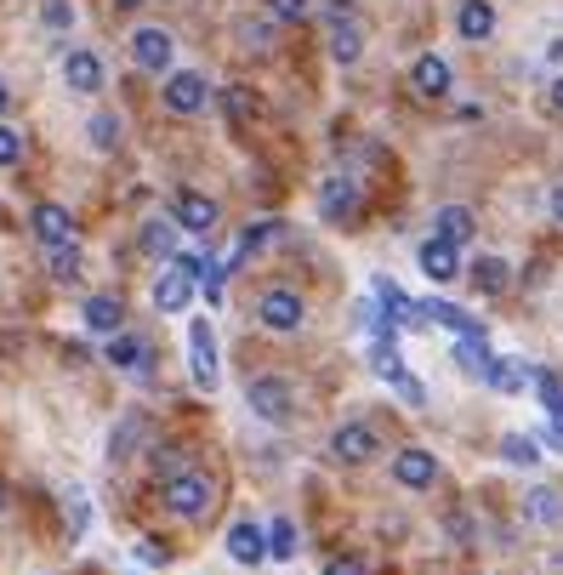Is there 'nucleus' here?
Listing matches in <instances>:
<instances>
[{"mask_svg":"<svg viewBox=\"0 0 563 575\" xmlns=\"http://www.w3.org/2000/svg\"><path fill=\"white\" fill-rule=\"evenodd\" d=\"M86 137H91L97 155H114V148H120V114H91Z\"/></svg>","mask_w":563,"mask_h":575,"instance_id":"30","label":"nucleus"},{"mask_svg":"<svg viewBox=\"0 0 563 575\" xmlns=\"http://www.w3.org/2000/svg\"><path fill=\"white\" fill-rule=\"evenodd\" d=\"M109 365L125 370V377H148V365H154L148 337H137V331H114V337H109Z\"/></svg>","mask_w":563,"mask_h":575,"instance_id":"7","label":"nucleus"},{"mask_svg":"<svg viewBox=\"0 0 563 575\" xmlns=\"http://www.w3.org/2000/svg\"><path fill=\"white\" fill-rule=\"evenodd\" d=\"M552 217H558V222H563V183H558V188H552Z\"/></svg>","mask_w":563,"mask_h":575,"instance_id":"46","label":"nucleus"},{"mask_svg":"<svg viewBox=\"0 0 563 575\" xmlns=\"http://www.w3.org/2000/svg\"><path fill=\"white\" fill-rule=\"evenodd\" d=\"M268 12L285 17V23H296V17H307V0H268Z\"/></svg>","mask_w":563,"mask_h":575,"instance_id":"39","label":"nucleus"},{"mask_svg":"<svg viewBox=\"0 0 563 575\" xmlns=\"http://www.w3.org/2000/svg\"><path fill=\"white\" fill-rule=\"evenodd\" d=\"M552 103L563 109V74H558V81H552Z\"/></svg>","mask_w":563,"mask_h":575,"instance_id":"47","label":"nucleus"},{"mask_svg":"<svg viewBox=\"0 0 563 575\" xmlns=\"http://www.w3.org/2000/svg\"><path fill=\"white\" fill-rule=\"evenodd\" d=\"M279 240H285V222H250V229H245V257H256V252H268V245H279Z\"/></svg>","mask_w":563,"mask_h":575,"instance_id":"32","label":"nucleus"},{"mask_svg":"<svg viewBox=\"0 0 563 575\" xmlns=\"http://www.w3.org/2000/svg\"><path fill=\"white\" fill-rule=\"evenodd\" d=\"M393 388H399V399H409V405H421V399H427V388L409 377V370H404V377H393Z\"/></svg>","mask_w":563,"mask_h":575,"instance_id":"40","label":"nucleus"},{"mask_svg":"<svg viewBox=\"0 0 563 575\" xmlns=\"http://www.w3.org/2000/svg\"><path fill=\"white\" fill-rule=\"evenodd\" d=\"M7 103H12V91H7V81H0V114H7Z\"/></svg>","mask_w":563,"mask_h":575,"instance_id":"48","label":"nucleus"},{"mask_svg":"<svg viewBox=\"0 0 563 575\" xmlns=\"http://www.w3.org/2000/svg\"><path fill=\"white\" fill-rule=\"evenodd\" d=\"M166 109L171 114H199L205 103H211V86H205V74H194V69H183V74H171L166 81Z\"/></svg>","mask_w":563,"mask_h":575,"instance_id":"6","label":"nucleus"},{"mask_svg":"<svg viewBox=\"0 0 563 575\" xmlns=\"http://www.w3.org/2000/svg\"><path fill=\"white\" fill-rule=\"evenodd\" d=\"M432 234L450 240V245H467L473 240V211L467 206H444L439 217H432Z\"/></svg>","mask_w":563,"mask_h":575,"instance_id":"23","label":"nucleus"},{"mask_svg":"<svg viewBox=\"0 0 563 575\" xmlns=\"http://www.w3.org/2000/svg\"><path fill=\"white\" fill-rule=\"evenodd\" d=\"M160 502L176 518H205V513H211V502H217V485L205 479L199 467H188V473H176V479L160 485Z\"/></svg>","mask_w":563,"mask_h":575,"instance_id":"1","label":"nucleus"},{"mask_svg":"<svg viewBox=\"0 0 563 575\" xmlns=\"http://www.w3.org/2000/svg\"><path fill=\"white\" fill-rule=\"evenodd\" d=\"M455 35L461 40H490L495 35V7H490V0H461V12H455Z\"/></svg>","mask_w":563,"mask_h":575,"instance_id":"15","label":"nucleus"},{"mask_svg":"<svg viewBox=\"0 0 563 575\" xmlns=\"http://www.w3.org/2000/svg\"><path fill=\"white\" fill-rule=\"evenodd\" d=\"M268 559H296V524L291 518L268 524Z\"/></svg>","mask_w":563,"mask_h":575,"instance_id":"33","label":"nucleus"},{"mask_svg":"<svg viewBox=\"0 0 563 575\" xmlns=\"http://www.w3.org/2000/svg\"><path fill=\"white\" fill-rule=\"evenodd\" d=\"M547 63H558V69H563V35H558V40H547Z\"/></svg>","mask_w":563,"mask_h":575,"instance_id":"45","label":"nucleus"},{"mask_svg":"<svg viewBox=\"0 0 563 575\" xmlns=\"http://www.w3.org/2000/svg\"><path fill=\"white\" fill-rule=\"evenodd\" d=\"M81 319H86V331H91V337H114V331H120V319H125V308H120V296H86Z\"/></svg>","mask_w":563,"mask_h":575,"instance_id":"19","label":"nucleus"},{"mask_svg":"<svg viewBox=\"0 0 563 575\" xmlns=\"http://www.w3.org/2000/svg\"><path fill=\"white\" fill-rule=\"evenodd\" d=\"M171 217L183 222L188 234H211V229H217V199H205V194L183 188V194L171 199Z\"/></svg>","mask_w":563,"mask_h":575,"instance_id":"10","label":"nucleus"},{"mask_svg":"<svg viewBox=\"0 0 563 575\" xmlns=\"http://www.w3.org/2000/svg\"><path fill=\"white\" fill-rule=\"evenodd\" d=\"M490 342H484V331L478 337H455V365L461 370H473V377H484V370H490Z\"/></svg>","mask_w":563,"mask_h":575,"instance_id":"26","label":"nucleus"},{"mask_svg":"<svg viewBox=\"0 0 563 575\" xmlns=\"http://www.w3.org/2000/svg\"><path fill=\"white\" fill-rule=\"evenodd\" d=\"M86 524H91V502L86 496H69V541H81Z\"/></svg>","mask_w":563,"mask_h":575,"instance_id":"37","label":"nucleus"},{"mask_svg":"<svg viewBox=\"0 0 563 575\" xmlns=\"http://www.w3.org/2000/svg\"><path fill=\"white\" fill-rule=\"evenodd\" d=\"M114 7H143V0H114Z\"/></svg>","mask_w":563,"mask_h":575,"instance_id":"49","label":"nucleus"},{"mask_svg":"<svg viewBox=\"0 0 563 575\" xmlns=\"http://www.w3.org/2000/svg\"><path fill=\"white\" fill-rule=\"evenodd\" d=\"M194 462H188V450H176V444H160L154 450V473H160V479H176V473H188Z\"/></svg>","mask_w":563,"mask_h":575,"instance_id":"35","label":"nucleus"},{"mask_svg":"<svg viewBox=\"0 0 563 575\" xmlns=\"http://www.w3.org/2000/svg\"><path fill=\"white\" fill-rule=\"evenodd\" d=\"M143 257H176V229L166 217L143 222Z\"/></svg>","mask_w":563,"mask_h":575,"instance_id":"28","label":"nucleus"},{"mask_svg":"<svg viewBox=\"0 0 563 575\" xmlns=\"http://www.w3.org/2000/svg\"><path fill=\"white\" fill-rule=\"evenodd\" d=\"M325 575H365V559H330Z\"/></svg>","mask_w":563,"mask_h":575,"instance_id":"42","label":"nucleus"},{"mask_svg":"<svg viewBox=\"0 0 563 575\" xmlns=\"http://www.w3.org/2000/svg\"><path fill=\"white\" fill-rule=\"evenodd\" d=\"M240 40H245V52H268V46H273V29H268V23H240Z\"/></svg>","mask_w":563,"mask_h":575,"instance_id":"36","label":"nucleus"},{"mask_svg":"<svg viewBox=\"0 0 563 575\" xmlns=\"http://www.w3.org/2000/svg\"><path fill=\"white\" fill-rule=\"evenodd\" d=\"M535 393H541V411L552 421H563V382L552 377V370H535Z\"/></svg>","mask_w":563,"mask_h":575,"instance_id":"34","label":"nucleus"},{"mask_svg":"<svg viewBox=\"0 0 563 575\" xmlns=\"http://www.w3.org/2000/svg\"><path fill=\"white\" fill-rule=\"evenodd\" d=\"M524 507H529L535 524H563V496L547 490V485H541V490H529V496H524Z\"/></svg>","mask_w":563,"mask_h":575,"instance_id":"29","label":"nucleus"},{"mask_svg":"<svg viewBox=\"0 0 563 575\" xmlns=\"http://www.w3.org/2000/svg\"><path fill=\"white\" fill-rule=\"evenodd\" d=\"M416 262H421V273L432 285H450L455 273H461V245H450V240H421V252H416Z\"/></svg>","mask_w":563,"mask_h":575,"instance_id":"8","label":"nucleus"},{"mask_svg":"<svg viewBox=\"0 0 563 575\" xmlns=\"http://www.w3.org/2000/svg\"><path fill=\"white\" fill-rule=\"evenodd\" d=\"M467 273H473V285H478L484 296H501V291L512 285V268H506L501 257H478V262H473Z\"/></svg>","mask_w":563,"mask_h":575,"instance_id":"24","label":"nucleus"},{"mask_svg":"<svg viewBox=\"0 0 563 575\" xmlns=\"http://www.w3.org/2000/svg\"><path fill=\"white\" fill-rule=\"evenodd\" d=\"M228 114H234V120H245V114H250V97H245V86H228Z\"/></svg>","mask_w":563,"mask_h":575,"instance_id":"41","label":"nucleus"},{"mask_svg":"<svg viewBox=\"0 0 563 575\" xmlns=\"http://www.w3.org/2000/svg\"><path fill=\"white\" fill-rule=\"evenodd\" d=\"M17 160H23V132L0 126V166H17Z\"/></svg>","mask_w":563,"mask_h":575,"instance_id":"38","label":"nucleus"},{"mask_svg":"<svg viewBox=\"0 0 563 575\" xmlns=\"http://www.w3.org/2000/svg\"><path fill=\"white\" fill-rule=\"evenodd\" d=\"M319 217L325 222H353L358 217V183L353 178H325L319 183Z\"/></svg>","mask_w":563,"mask_h":575,"instance_id":"9","label":"nucleus"},{"mask_svg":"<svg viewBox=\"0 0 563 575\" xmlns=\"http://www.w3.org/2000/svg\"><path fill=\"white\" fill-rule=\"evenodd\" d=\"M40 17H46V23H51V29H69V17H74V12H69V7H63V0H51V7H46V12H40Z\"/></svg>","mask_w":563,"mask_h":575,"instance_id":"43","label":"nucleus"},{"mask_svg":"<svg viewBox=\"0 0 563 575\" xmlns=\"http://www.w3.org/2000/svg\"><path fill=\"white\" fill-rule=\"evenodd\" d=\"M245 405L262 416V421H291V411H296V393H291V382L285 377H256L250 388H245Z\"/></svg>","mask_w":563,"mask_h":575,"instance_id":"2","label":"nucleus"},{"mask_svg":"<svg viewBox=\"0 0 563 575\" xmlns=\"http://www.w3.org/2000/svg\"><path fill=\"white\" fill-rule=\"evenodd\" d=\"M188 365H194V382L211 393L222 377H217V337H211V325L205 319H194L188 325Z\"/></svg>","mask_w":563,"mask_h":575,"instance_id":"5","label":"nucleus"},{"mask_svg":"<svg viewBox=\"0 0 563 575\" xmlns=\"http://www.w3.org/2000/svg\"><path fill=\"white\" fill-rule=\"evenodd\" d=\"M427 319L444 325V331H455V337H478V331H484V325H478L473 314H461L455 303H427Z\"/></svg>","mask_w":563,"mask_h":575,"instance_id":"27","label":"nucleus"},{"mask_svg":"<svg viewBox=\"0 0 563 575\" xmlns=\"http://www.w3.org/2000/svg\"><path fill=\"white\" fill-rule=\"evenodd\" d=\"M256 319H262L268 331L291 337V331H302V296L285 291V285H273V291H262V303H256Z\"/></svg>","mask_w":563,"mask_h":575,"instance_id":"3","label":"nucleus"},{"mask_svg":"<svg viewBox=\"0 0 563 575\" xmlns=\"http://www.w3.org/2000/svg\"><path fill=\"white\" fill-rule=\"evenodd\" d=\"M63 81H69V91H102V58L91 52V46H81V52H69L63 58Z\"/></svg>","mask_w":563,"mask_h":575,"instance_id":"14","label":"nucleus"},{"mask_svg":"<svg viewBox=\"0 0 563 575\" xmlns=\"http://www.w3.org/2000/svg\"><path fill=\"white\" fill-rule=\"evenodd\" d=\"M35 234H40V245H51V240H74V217L63 211V206H35Z\"/></svg>","mask_w":563,"mask_h":575,"instance_id":"21","label":"nucleus"},{"mask_svg":"<svg viewBox=\"0 0 563 575\" xmlns=\"http://www.w3.org/2000/svg\"><path fill=\"white\" fill-rule=\"evenodd\" d=\"M125 52H132V63H137V69L166 74V69H171V58H176V40H171L166 29H154V23H148V29H137L132 40H125Z\"/></svg>","mask_w":563,"mask_h":575,"instance_id":"4","label":"nucleus"},{"mask_svg":"<svg viewBox=\"0 0 563 575\" xmlns=\"http://www.w3.org/2000/svg\"><path fill=\"white\" fill-rule=\"evenodd\" d=\"M46 252V273L51 280H74V273H81V245L74 240H51V245H40Z\"/></svg>","mask_w":563,"mask_h":575,"instance_id":"22","label":"nucleus"},{"mask_svg":"<svg viewBox=\"0 0 563 575\" xmlns=\"http://www.w3.org/2000/svg\"><path fill=\"white\" fill-rule=\"evenodd\" d=\"M137 553H143L148 564H166V541H154V536H143V541H137Z\"/></svg>","mask_w":563,"mask_h":575,"instance_id":"44","label":"nucleus"},{"mask_svg":"<svg viewBox=\"0 0 563 575\" xmlns=\"http://www.w3.org/2000/svg\"><path fill=\"white\" fill-rule=\"evenodd\" d=\"M501 456H506L512 467H535V462H541V444H535L529 433H506V439H501Z\"/></svg>","mask_w":563,"mask_h":575,"instance_id":"31","label":"nucleus"},{"mask_svg":"<svg viewBox=\"0 0 563 575\" xmlns=\"http://www.w3.org/2000/svg\"><path fill=\"white\" fill-rule=\"evenodd\" d=\"M228 559H234V564H262L268 559V530H262V524H250V518H240L234 524V530H228Z\"/></svg>","mask_w":563,"mask_h":575,"instance_id":"12","label":"nucleus"},{"mask_svg":"<svg viewBox=\"0 0 563 575\" xmlns=\"http://www.w3.org/2000/svg\"><path fill=\"white\" fill-rule=\"evenodd\" d=\"M330 450H336L342 462H370L376 456V433L365 428V421H342L336 439H330Z\"/></svg>","mask_w":563,"mask_h":575,"instance_id":"18","label":"nucleus"},{"mask_svg":"<svg viewBox=\"0 0 563 575\" xmlns=\"http://www.w3.org/2000/svg\"><path fill=\"white\" fill-rule=\"evenodd\" d=\"M393 479H399L404 490H432V479H439L432 450H399V456H393Z\"/></svg>","mask_w":563,"mask_h":575,"instance_id":"11","label":"nucleus"},{"mask_svg":"<svg viewBox=\"0 0 563 575\" xmlns=\"http://www.w3.org/2000/svg\"><path fill=\"white\" fill-rule=\"evenodd\" d=\"M0 507H7V485H0Z\"/></svg>","mask_w":563,"mask_h":575,"instance_id":"50","label":"nucleus"},{"mask_svg":"<svg viewBox=\"0 0 563 575\" xmlns=\"http://www.w3.org/2000/svg\"><path fill=\"white\" fill-rule=\"evenodd\" d=\"M484 382H490L495 393H524L535 377H529V365H524V359H490V370H484Z\"/></svg>","mask_w":563,"mask_h":575,"instance_id":"20","label":"nucleus"},{"mask_svg":"<svg viewBox=\"0 0 563 575\" xmlns=\"http://www.w3.org/2000/svg\"><path fill=\"white\" fill-rule=\"evenodd\" d=\"M194 285H199V280H188L183 268L160 273V280H154V308H160V314H188V303H194Z\"/></svg>","mask_w":563,"mask_h":575,"instance_id":"13","label":"nucleus"},{"mask_svg":"<svg viewBox=\"0 0 563 575\" xmlns=\"http://www.w3.org/2000/svg\"><path fill=\"white\" fill-rule=\"evenodd\" d=\"M409 86H416L421 97H444L450 86H455V74H450V63L444 58H416V63H409Z\"/></svg>","mask_w":563,"mask_h":575,"instance_id":"17","label":"nucleus"},{"mask_svg":"<svg viewBox=\"0 0 563 575\" xmlns=\"http://www.w3.org/2000/svg\"><path fill=\"white\" fill-rule=\"evenodd\" d=\"M148 439V416H125L120 421V428H114V439H109V462H125V456H132V444H143Z\"/></svg>","mask_w":563,"mask_h":575,"instance_id":"25","label":"nucleus"},{"mask_svg":"<svg viewBox=\"0 0 563 575\" xmlns=\"http://www.w3.org/2000/svg\"><path fill=\"white\" fill-rule=\"evenodd\" d=\"M358 52H365V23H358L353 12L330 17V58H336V63H358Z\"/></svg>","mask_w":563,"mask_h":575,"instance_id":"16","label":"nucleus"}]
</instances>
